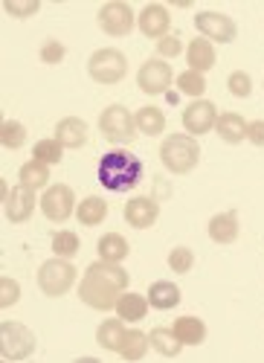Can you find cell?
<instances>
[{
  "mask_svg": "<svg viewBox=\"0 0 264 363\" xmlns=\"http://www.w3.org/2000/svg\"><path fill=\"white\" fill-rule=\"evenodd\" d=\"M33 213H35V192L26 186H12L6 192V218L21 224L33 218Z\"/></svg>",
  "mask_w": 264,
  "mask_h": 363,
  "instance_id": "cell-14",
  "label": "cell"
},
{
  "mask_svg": "<svg viewBox=\"0 0 264 363\" xmlns=\"http://www.w3.org/2000/svg\"><path fill=\"white\" fill-rule=\"evenodd\" d=\"M215 131H218V137H221L224 143H229V145H239L241 140H247V123H244V116L236 113V111L218 113Z\"/></svg>",
  "mask_w": 264,
  "mask_h": 363,
  "instance_id": "cell-18",
  "label": "cell"
},
{
  "mask_svg": "<svg viewBox=\"0 0 264 363\" xmlns=\"http://www.w3.org/2000/svg\"><path fill=\"white\" fill-rule=\"evenodd\" d=\"M18 299H21V285L12 277H4L0 279V308H12Z\"/></svg>",
  "mask_w": 264,
  "mask_h": 363,
  "instance_id": "cell-36",
  "label": "cell"
},
{
  "mask_svg": "<svg viewBox=\"0 0 264 363\" xmlns=\"http://www.w3.org/2000/svg\"><path fill=\"white\" fill-rule=\"evenodd\" d=\"M18 177H21V186H26V189L35 192V189H41V186L50 184V166L41 163V160H29V163L21 166Z\"/></svg>",
  "mask_w": 264,
  "mask_h": 363,
  "instance_id": "cell-28",
  "label": "cell"
},
{
  "mask_svg": "<svg viewBox=\"0 0 264 363\" xmlns=\"http://www.w3.org/2000/svg\"><path fill=\"white\" fill-rule=\"evenodd\" d=\"M168 267L174 270V274H189V270L195 267V253L189 247H174L168 253Z\"/></svg>",
  "mask_w": 264,
  "mask_h": 363,
  "instance_id": "cell-34",
  "label": "cell"
},
{
  "mask_svg": "<svg viewBox=\"0 0 264 363\" xmlns=\"http://www.w3.org/2000/svg\"><path fill=\"white\" fill-rule=\"evenodd\" d=\"M171 82H174V73H171L166 58H149V62H145L139 67V73H137L139 90H142V94H149V96L166 94V90L171 87Z\"/></svg>",
  "mask_w": 264,
  "mask_h": 363,
  "instance_id": "cell-9",
  "label": "cell"
},
{
  "mask_svg": "<svg viewBox=\"0 0 264 363\" xmlns=\"http://www.w3.org/2000/svg\"><path fill=\"white\" fill-rule=\"evenodd\" d=\"M0 143L6 148H21L26 143V128L23 123H15V119H6L4 128H0Z\"/></svg>",
  "mask_w": 264,
  "mask_h": 363,
  "instance_id": "cell-33",
  "label": "cell"
},
{
  "mask_svg": "<svg viewBox=\"0 0 264 363\" xmlns=\"http://www.w3.org/2000/svg\"><path fill=\"white\" fill-rule=\"evenodd\" d=\"M160 160L171 174H189L200 160V145L186 134H171L160 145Z\"/></svg>",
  "mask_w": 264,
  "mask_h": 363,
  "instance_id": "cell-3",
  "label": "cell"
},
{
  "mask_svg": "<svg viewBox=\"0 0 264 363\" xmlns=\"http://www.w3.org/2000/svg\"><path fill=\"white\" fill-rule=\"evenodd\" d=\"M6 12L9 15H18V18H26V15L38 12V4H35V0H33V4H6Z\"/></svg>",
  "mask_w": 264,
  "mask_h": 363,
  "instance_id": "cell-40",
  "label": "cell"
},
{
  "mask_svg": "<svg viewBox=\"0 0 264 363\" xmlns=\"http://www.w3.org/2000/svg\"><path fill=\"white\" fill-rule=\"evenodd\" d=\"M41 62L44 65H62L64 62V44L62 41H44L41 44Z\"/></svg>",
  "mask_w": 264,
  "mask_h": 363,
  "instance_id": "cell-37",
  "label": "cell"
},
{
  "mask_svg": "<svg viewBox=\"0 0 264 363\" xmlns=\"http://www.w3.org/2000/svg\"><path fill=\"white\" fill-rule=\"evenodd\" d=\"M178 87H180V94H186V96H203V90H207V79H203V73L186 70V73L178 76Z\"/></svg>",
  "mask_w": 264,
  "mask_h": 363,
  "instance_id": "cell-32",
  "label": "cell"
},
{
  "mask_svg": "<svg viewBox=\"0 0 264 363\" xmlns=\"http://www.w3.org/2000/svg\"><path fill=\"white\" fill-rule=\"evenodd\" d=\"M76 267H73V259H50L38 267V288L41 294L47 296H64L73 282H76Z\"/></svg>",
  "mask_w": 264,
  "mask_h": 363,
  "instance_id": "cell-4",
  "label": "cell"
},
{
  "mask_svg": "<svg viewBox=\"0 0 264 363\" xmlns=\"http://www.w3.org/2000/svg\"><path fill=\"white\" fill-rule=\"evenodd\" d=\"M149 302L157 311H171L180 306V288L174 282H154L149 288Z\"/></svg>",
  "mask_w": 264,
  "mask_h": 363,
  "instance_id": "cell-24",
  "label": "cell"
},
{
  "mask_svg": "<svg viewBox=\"0 0 264 363\" xmlns=\"http://www.w3.org/2000/svg\"><path fill=\"white\" fill-rule=\"evenodd\" d=\"M215 44H210V38H195V41H189V47H186V62H189V67L195 70V73H207V70H212L215 67Z\"/></svg>",
  "mask_w": 264,
  "mask_h": 363,
  "instance_id": "cell-16",
  "label": "cell"
},
{
  "mask_svg": "<svg viewBox=\"0 0 264 363\" xmlns=\"http://www.w3.org/2000/svg\"><path fill=\"white\" fill-rule=\"evenodd\" d=\"M128 279L131 277L125 274L122 264L99 259L84 270V277L79 282V299L96 311H110V308H116V302L125 294Z\"/></svg>",
  "mask_w": 264,
  "mask_h": 363,
  "instance_id": "cell-1",
  "label": "cell"
},
{
  "mask_svg": "<svg viewBox=\"0 0 264 363\" xmlns=\"http://www.w3.org/2000/svg\"><path fill=\"white\" fill-rule=\"evenodd\" d=\"M149 346H151V340H149V335H142L139 328H128V335H125V343H122V357L125 360H142L145 357V352H149Z\"/></svg>",
  "mask_w": 264,
  "mask_h": 363,
  "instance_id": "cell-29",
  "label": "cell"
},
{
  "mask_svg": "<svg viewBox=\"0 0 264 363\" xmlns=\"http://www.w3.org/2000/svg\"><path fill=\"white\" fill-rule=\"evenodd\" d=\"M96 253H99L102 262H116V264H120V262L131 253L128 238L120 235V233H105V235L99 238V245H96Z\"/></svg>",
  "mask_w": 264,
  "mask_h": 363,
  "instance_id": "cell-20",
  "label": "cell"
},
{
  "mask_svg": "<svg viewBox=\"0 0 264 363\" xmlns=\"http://www.w3.org/2000/svg\"><path fill=\"white\" fill-rule=\"evenodd\" d=\"M41 213L47 221H67L70 213H76V195L67 184H55L41 195Z\"/></svg>",
  "mask_w": 264,
  "mask_h": 363,
  "instance_id": "cell-10",
  "label": "cell"
},
{
  "mask_svg": "<svg viewBox=\"0 0 264 363\" xmlns=\"http://www.w3.org/2000/svg\"><path fill=\"white\" fill-rule=\"evenodd\" d=\"M215 123H218V111H215V105L212 102H207V99H197V102H192L186 111H183V125H186V131L189 134H207L210 128H215Z\"/></svg>",
  "mask_w": 264,
  "mask_h": 363,
  "instance_id": "cell-12",
  "label": "cell"
},
{
  "mask_svg": "<svg viewBox=\"0 0 264 363\" xmlns=\"http://www.w3.org/2000/svg\"><path fill=\"white\" fill-rule=\"evenodd\" d=\"M226 87H229V94H232V96L247 99V96H250V90H253V82H250V76H247L244 70H236V73H229Z\"/></svg>",
  "mask_w": 264,
  "mask_h": 363,
  "instance_id": "cell-35",
  "label": "cell"
},
{
  "mask_svg": "<svg viewBox=\"0 0 264 363\" xmlns=\"http://www.w3.org/2000/svg\"><path fill=\"white\" fill-rule=\"evenodd\" d=\"M96 177L108 192H128L139 184L142 177V163L137 155L125 148H113L108 155H102L99 166H96Z\"/></svg>",
  "mask_w": 264,
  "mask_h": 363,
  "instance_id": "cell-2",
  "label": "cell"
},
{
  "mask_svg": "<svg viewBox=\"0 0 264 363\" xmlns=\"http://www.w3.org/2000/svg\"><path fill=\"white\" fill-rule=\"evenodd\" d=\"M160 216V206L154 198H131L125 203V221L134 227V230H149Z\"/></svg>",
  "mask_w": 264,
  "mask_h": 363,
  "instance_id": "cell-15",
  "label": "cell"
},
{
  "mask_svg": "<svg viewBox=\"0 0 264 363\" xmlns=\"http://www.w3.org/2000/svg\"><path fill=\"white\" fill-rule=\"evenodd\" d=\"M64 157V145L58 143L55 137L52 140H38L35 148H33V160H41L47 166H55V163H62Z\"/></svg>",
  "mask_w": 264,
  "mask_h": 363,
  "instance_id": "cell-30",
  "label": "cell"
},
{
  "mask_svg": "<svg viewBox=\"0 0 264 363\" xmlns=\"http://www.w3.org/2000/svg\"><path fill=\"white\" fill-rule=\"evenodd\" d=\"M55 140L62 143L64 148H81L84 143H87V125H84V119H79V116H67V119H62V123L55 125Z\"/></svg>",
  "mask_w": 264,
  "mask_h": 363,
  "instance_id": "cell-17",
  "label": "cell"
},
{
  "mask_svg": "<svg viewBox=\"0 0 264 363\" xmlns=\"http://www.w3.org/2000/svg\"><path fill=\"white\" fill-rule=\"evenodd\" d=\"M210 238L215 245H232L239 238V216L236 213H221L210 221Z\"/></svg>",
  "mask_w": 264,
  "mask_h": 363,
  "instance_id": "cell-21",
  "label": "cell"
},
{
  "mask_svg": "<svg viewBox=\"0 0 264 363\" xmlns=\"http://www.w3.org/2000/svg\"><path fill=\"white\" fill-rule=\"evenodd\" d=\"M168 26H171V15L166 6L160 4H149L139 12V33L149 35V38H166L168 35Z\"/></svg>",
  "mask_w": 264,
  "mask_h": 363,
  "instance_id": "cell-13",
  "label": "cell"
},
{
  "mask_svg": "<svg viewBox=\"0 0 264 363\" xmlns=\"http://www.w3.org/2000/svg\"><path fill=\"white\" fill-rule=\"evenodd\" d=\"M87 73L99 84H116L128 73V58L120 50H96L87 62Z\"/></svg>",
  "mask_w": 264,
  "mask_h": 363,
  "instance_id": "cell-7",
  "label": "cell"
},
{
  "mask_svg": "<svg viewBox=\"0 0 264 363\" xmlns=\"http://www.w3.org/2000/svg\"><path fill=\"white\" fill-rule=\"evenodd\" d=\"M35 352V335L23 323H0V354L6 360H26Z\"/></svg>",
  "mask_w": 264,
  "mask_h": 363,
  "instance_id": "cell-5",
  "label": "cell"
},
{
  "mask_svg": "<svg viewBox=\"0 0 264 363\" xmlns=\"http://www.w3.org/2000/svg\"><path fill=\"white\" fill-rule=\"evenodd\" d=\"M149 308H151V302H149V296H139V294H122L120 296V302H116V314H120L125 323H139L145 314H149Z\"/></svg>",
  "mask_w": 264,
  "mask_h": 363,
  "instance_id": "cell-22",
  "label": "cell"
},
{
  "mask_svg": "<svg viewBox=\"0 0 264 363\" xmlns=\"http://www.w3.org/2000/svg\"><path fill=\"white\" fill-rule=\"evenodd\" d=\"M149 340H151V349H154L157 354H163V357H178L180 349H183L180 337L174 335V328H163V325H157V328L151 331Z\"/></svg>",
  "mask_w": 264,
  "mask_h": 363,
  "instance_id": "cell-27",
  "label": "cell"
},
{
  "mask_svg": "<svg viewBox=\"0 0 264 363\" xmlns=\"http://www.w3.org/2000/svg\"><path fill=\"white\" fill-rule=\"evenodd\" d=\"M79 247H81V241H79V235L70 233V230H62V233L52 235V253H55L58 259H73V256L79 253Z\"/></svg>",
  "mask_w": 264,
  "mask_h": 363,
  "instance_id": "cell-31",
  "label": "cell"
},
{
  "mask_svg": "<svg viewBox=\"0 0 264 363\" xmlns=\"http://www.w3.org/2000/svg\"><path fill=\"white\" fill-rule=\"evenodd\" d=\"M154 47H157V58H174V55L183 52V44H180L178 35H166V38H160Z\"/></svg>",
  "mask_w": 264,
  "mask_h": 363,
  "instance_id": "cell-38",
  "label": "cell"
},
{
  "mask_svg": "<svg viewBox=\"0 0 264 363\" xmlns=\"http://www.w3.org/2000/svg\"><path fill=\"white\" fill-rule=\"evenodd\" d=\"M134 123H137V131L145 134V137H160L163 128H166V113L154 105H145L134 113Z\"/></svg>",
  "mask_w": 264,
  "mask_h": 363,
  "instance_id": "cell-23",
  "label": "cell"
},
{
  "mask_svg": "<svg viewBox=\"0 0 264 363\" xmlns=\"http://www.w3.org/2000/svg\"><path fill=\"white\" fill-rule=\"evenodd\" d=\"M99 131L108 143H116V145H125L134 140L137 134V123H134V113L125 108V105H108L99 116Z\"/></svg>",
  "mask_w": 264,
  "mask_h": 363,
  "instance_id": "cell-6",
  "label": "cell"
},
{
  "mask_svg": "<svg viewBox=\"0 0 264 363\" xmlns=\"http://www.w3.org/2000/svg\"><path fill=\"white\" fill-rule=\"evenodd\" d=\"M76 218L84 224V227H96L108 218V203L96 195H87L79 206H76Z\"/></svg>",
  "mask_w": 264,
  "mask_h": 363,
  "instance_id": "cell-26",
  "label": "cell"
},
{
  "mask_svg": "<svg viewBox=\"0 0 264 363\" xmlns=\"http://www.w3.org/2000/svg\"><path fill=\"white\" fill-rule=\"evenodd\" d=\"M125 320H105L99 328H96V343L105 349V352H122V343H125Z\"/></svg>",
  "mask_w": 264,
  "mask_h": 363,
  "instance_id": "cell-19",
  "label": "cell"
},
{
  "mask_svg": "<svg viewBox=\"0 0 264 363\" xmlns=\"http://www.w3.org/2000/svg\"><path fill=\"white\" fill-rule=\"evenodd\" d=\"M247 140H250L253 145L264 148V123H261V119H256V123L247 125Z\"/></svg>",
  "mask_w": 264,
  "mask_h": 363,
  "instance_id": "cell-39",
  "label": "cell"
},
{
  "mask_svg": "<svg viewBox=\"0 0 264 363\" xmlns=\"http://www.w3.org/2000/svg\"><path fill=\"white\" fill-rule=\"evenodd\" d=\"M195 26H197L200 38H210V41H218V44H229L232 38L239 35L236 21L221 15V12H200L195 18Z\"/></svg>",
  "mask_w": 264,
  "mask_h": 363,
  "instance_id": "cell-11",
  "label": "cell"
},
{
  "mask_svg": "<svg viewBox=\"0 0 264 363\" xmlns=\"http://www.w3.org/2000/svg\"><path fill=\"white\" fill-rule=\"evenodd\" d=\"M134 23H137V18H134L131 6L122 4V0H110V4H105L99 9V26L110 38H125L134 29Z\"/></svg>",
  "mask_w": 264,
  "mask_h": 363,
  "instance_id": "cell-8",
  "label": "cell"
},
{
  "mask_svg": "<svg viewBox=\"0 0 264 363\" xmlns=\"http://www.w3.org/2000/svg\"><path fill=\"white\" fill-rule=\"evenodd\" d=\"M174 335L180 337L183 346H200L207 340V325L197 317H178L174 320Z\"/></svg>",
  "mask_w": 264,
  "mask_h": 363,
  "instance_id": "cell-25",
  "label": "cell"
}]
</instances>
